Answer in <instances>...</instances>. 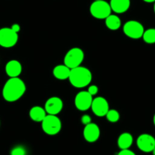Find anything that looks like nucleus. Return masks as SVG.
I'll list each match as a JSON object with an SVG mask.
<instances>
[{"instance_id":"nucleus-16","label":"nucleus","mask_w":155,"mask_h":155,"mask_svg":"<svg viewBox=\"0 0 155 155\" xmlns=\"http://www.w3.org/2000/svg\"><path fill=\"white\" fill-rule=\"evenodd\" d=\"M46 115L47 113L45 108L40 107V106H34V107H31L29 111V116H30V119L37 123L42 122V120L45 118Z\"/></svg>"},{"instance_id":"nucleus-18","label":"nucleus","mask_w":155,"mask_h":155,"mask_svg":"<svg viewBox=\"0 0 155 155\" xmlns=\"http://www.w3.org/2000/svg\"><path fill=\"white\" fill-rule=\"evenodd\" d=\"M106 27L110 30H117L120 27L121 20L118 16L110 14L105 18Z\"/></svg>"},{"instance_id":"nucleus-6","label":"nucleus","mask_w":155,"mask_h":155,"mask_svg":"<svg viewBox=\"0 0 155 155\" xmlns=\"http://www.w3.org/2000/svg\"><path fill=\"white\" fill-rule=\"evenodd\" d=\"M124 34L133 39H138L142 37L145 28L140 22L137 21H129L123 27Z\"/></svg>"},{"instance_id":"nucleus-25","label":"nucleus","mask_w":155,"mask_h":155,"mask_svg":"<svg viewBox=\"0 0 155 155\" xmlns=\"http://www.w3.org/2000/svg\"><path fill=\"white\" fill-rule=\"evenodd\" d=\"M11 28H12V30H13V31H15V33H18V32L21 30V27H20V25L18 24H14L11 27Z\"/></svg>"},{"instance_id":"nucleus-23","label":"nucleus","mask_w":155,"mask_h":155,"mask_svg":"<svg viewBox=\"0 0 155 155\" xmlns=\"http://www.w3.org/2000/svg\"><path fill=\"white\" fill-rule=\"evenodd\" d=\"M81 122L82 124H84V125H87V124L92 123V118H91V117L89 116V115L84 114L82 116Z\"/></svg>"},{"instance_id":"nucleus-8","label":"nucleus","mask_w":155,"mask_h":155,"mask_svg":"<svg viewBox=\"0 0 155 155\" xmlns=\"http://www.w3.org/2000/svg\"><path fill=\"white\" fill-rule=\"evenodd\" d=\"M136 145L138 148L142 152H152L155 148V138L148 133H143L137 138Z\"/></svg>"},{"instance_id":"nucleus-1","label":"nucleus","mask_w":155,"mask_h":155,"mask_svg":"<svg viewBox=\"0 0 155 155\" xmlns=\"http://www.w3.org/2000/svg\"><path fill=\"white\" fill-rule=\"evenodd\" d=\"M25 92V83L21 79L10 77L3 86L2 96L8 102H15L19 100Z\"/></svg>"},{"instance_id":"nucleus-12","label":"nucleus","mask_w":155,"mask_h":155,"mask_svg":"<svg viewBox=\"0 0 155 155\" xmlns=\"http://www.w3.org/2000/svg\"><path fill=\"white\" fill-rule=\"evenodd\" d=\"M100 136V129L97 124L94 123L85 125L83 129V137L86 142L93 143L96 142Z\"/></svg>"},{"instance_id":"nucleus-22","label":"nucleus","mask_w":155,"mask_h":155,"mask_svg":"<svg viewBox=\"0 0 155 155\" xmlns=\"http://www.w3.org/2000/svg\"><path fill=\"white\" fill-rule=\"evenodd\" d=\"M87 91L91 95H92V96H93V95H95L98 94V86H95V85H91V86H89Z\"/></svg>"},{"instance_id":"nucleus-11","label":"nucleus","mask_w":155,"mask_h":155,"mask_svg":"<svg viewBox=\"0 0 155 155\" xmlns=\"http://www.w3.org/2000/svg\"><path fill=\"white\" fill-rule=\"evenodd\" d=\"M63 105V101L59 97L53 96L45 101L44 108L48 114L57 115L61 111Z\"/></svg>"},{"instance_id":"nucleus-24","label":"nucleus","mask_w":155,"mask_h":155,"mask_svg":"<svg viewBox=\"0 0 155 155\" xmlns=\"http://www.w3.org/2000/svg\"><path fill=\"white\" fill-rule=\"evenodd\" d=\"M117 155H136L133 152V151L130 149H124L121 150L119 153H118Z\"/></svg>"},{"instance_id":"nucleus-14","label":"nucleus","mask_w":155,"mask_h":155,"mask_svg":"<svg viewBox=\"0 0 155 155\" xmlns=\"http://www.w3.org/2000/svg\"><path fill=\"white\" fill-rule=\"evenodd\" d=\"M110 6L115 13L122 14L127 12L130 7V0H110Z\"/></svg>"},{"instance_id":"nucleus-27","label":"nucleus","mask_w":155,"mask_h":155,"mask_svg":"<svg viewBox=\"0 0 155 155\" xmlns=\"http://www.w3.org/2000/svg\"><path fill=\"white\" fill-rule=\"evenodd\" d=\"M153 123H154V127H155V114H154V117H153Z\"/></svg>"},{"instance_id":"nucleus-3","label":"nucleus","mask_w":155,"mask_h":155,"mask_svg":"<svg viewBox=\"0 0 155 155\" xmlns=\"http://www.w3.org/2000/svg\"><path fill=\"white\" fill-rule=\"evenodd\" d=\"M42 129L45 134L54 136L60 133L61 130V121L57 115L48 114L45 117L42 122Z\"/></svg>"},{"instance_id":"nucleus-28","label":"nucleus","mask_w":155,"mask_h":155,"mask_svg":"<svg viewBox=\"0 0 155 155\" xmlns=\"http://www.w3.org/2000/svg\"><path fill=\"white\" fill-rule=\"evenodd\" d=\"M152 154H153V155H155V148H154V150L152 151Z\"/></svg>"},{"instance_id":"nucleus-10","label":"nucleus","mask_w":155,"mask_h":155,"mask_svg":"<svg viewBox=\"0 0 155 155\" xmlns=\"http://www.w3.org/2000/svg\"><path fill=\"white\" fill-rule=\"evenodd\" d=\"M90 108L97 117H104L109 110L108 101L103 97H96L92 99Z\"/></svg>"},{"instance_id":"nucleus-26","label":"nucleus","mask_w":155,"mask_h":155,"mask_svg":"<svg viewBox=\"0 0 155 155\" xmlns=\"http://www.w3.org/2000/svg\"><path fill=\"white\" fill-rule=\"evenodd\" d=\"M145 2H147V3H154L155 2V0H143Z\"/></svg>"},{"instance_id":"nucleus-19","label":"nucleus","mask_w":155,"mask_h":155,"mask_svg":"<svg viewBox=\"0 0 155 155\" xmlns=\"http://www.w3.org/2000/svg\"><path fill=\"white\" fill-rule=\"evenodd\" d=\"M144 42L148 44L155 43V28H149L145 30L142 35Z\"/></svg>"},{"instance_id":"nucleus-13","label":"nucleus","mask_w":155,"mask_h":155,"mask_svg":"<svg viewBox=\"0 0 155 155\" xmlns=\"http://www.w3.org/2000/svg\"><path fill=\"white\" fill-rule=\"evenodd\" d=\"M22 71V65L18 61L11 60L6 64L5 73L9 77H18Z\"/></svg>"},{"instance_id":"nucleus-21","label":"nucleus","mask_w":155,"mask_h":155,"mask_svg":"<svg viewBox=\"0 0 155 155\" xmlns=\"http://www.w3.org/2000/svg\"><path fill=\"white\" fill-rule=\"evenodd\" d=\"M11 155H26V150L21 146H17L11 151Z\"/></svg>"},{"instance_id":"nucleus-15","label":"nucleus","mask_w":155,"mask_h":155,"mask_svg":"<svg viewBox=\"0 0 155 155\" xmlns=\"http://www.w3.org/2000/svg\"><path fill=\"white\" fill-rule=\"evenodd\" d=\"M52 73L56 79L59 80H64L69 78L71 69L64 64H59L54 67Z\"/></svg>"},{"instance_id":"nucleus-4","label":"nucleus","mask_w":155,"mask_h":155,"mask_svg":"<svg viewBox=\"0 0 155 155\" xmlns=\"http://www.w3.org/2000/svg\"><path fill=\"white\" fill-rule=\"evenodd\" d=\"M89 11L92 17L97 19H105L111 14L110 4L104 0H95L92 3Z\"/></svg>"},{"instance_id":"nucleus-29","label":"nucleus","mask_w":155,"mask_h":155,"mask_svg":"<svg viewBox=\"0 0 155 155\" xmlns=\"http://www.w3.org/2000/svg\"><path fill=\"white\" fill-rule=\"evenodd\" d=\"M154 14H155V2H154Z\"/></svg>"},{"instance_id":"nucleus-17","label":"nucleus","mask_w":155,"mask_h":155,"mask_svg":"<svg viewBox=\"0 0 155 155\" xmlns=\"http://www.w3.org/2000/svg\"><path fill=\"white\" fill-rule=\"evenodd\" d=\"M133 143V137L130 133H124L120 135L117 139V145L121 150L130 149Z\"/></svg>"},{"instance_id":"nucleus-2","label":"nucleus","mask_w":155,"mask_h":155,"mask_svg":"<svg viewBox=\"0 0 155 155\" xmlns=\"http://www.w3.org/2000/svg\"><path fill=\"white\" fill-rule=\"evenodd\" d=\"M68 80L74 87L81 89L89 86L92 82V74L88 68L79 66L71 69Z\"/></svg>"},{"instance_id":"nucleus-20","label":"nucleus","mask_w":155,"mask_h":155,"mask_svg":"<svg viewBox=\"0 0 155 155\" xmlns=\"http://www.w3.org/2000/svg\"><path fill=\"white\" fill-rule=\"evenodd\" d=\"M105 116L107 117V120L110 123H116L120 120L119 112L117 110H114V109H111V110L109 109Z\"/></svg>"},{"instance_id":"nucleus-5","label":"nucleus","mask_w":155,"mask_h":155,"mask_svg":"<svg viewBox=\"0 0 155 155\" xmlns=\"http://www.w3.org/2000/svg\"><path fill=\"white\" fill-rule=\"evenodd\" d=\"M84 59V52L83 50L78 47L71 48L65 54L64 62L66 66L70 69H73L77 67L80 66Z\"/></svg>"},{"instance_id":"nucleus-30","label":"nucleus","mask_w":155,"mask_h":155,"mask_svg":"<svg viewBox=\"0 0 155 155\" xmlns=\"http://www.w3.org/2000/svg\"></svg>"},{"instance_id":"nucleus-9","label":"nucleus","mask_w":155,"mask_h":155,"mask_svg":"<svg viewBox=\"0 0 155 155\" xmlns=\"http://www.w3.org/2000/svg\"><path fill=\"white\" fill-rule=\"evenodd\" d=\"M92 95L88 91H81L76 95L74 99L75 107L81 111H86L91 107L92 102Z\"/></svg>"},{"instance_id":"nucleus-7","label":"nucleus","mask_w":155,"mask_h":155,"mask_svg":"<svg viewBox=\"0 0 155 155\" xmlns=\"http://www.w3.org/2000/svg\"><path fill=\"white\" fill-rule=\"evenodd\" d=\"M18 40V33H15L11 27L0 29V46L3 48H12L15 46Z\"/></svg>"}]
</instances>
